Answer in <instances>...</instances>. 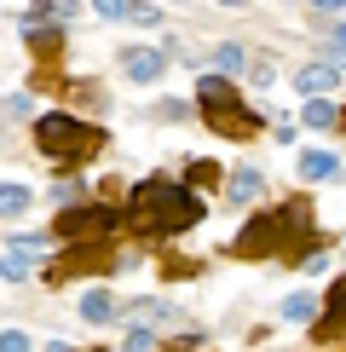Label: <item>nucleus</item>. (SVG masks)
Returning a JSON list of instances; mask_svg holds the SVG:
<instances>
[{"label":"nucleus","mask_w":346,"mask_h":352,"mask_svg":"<svg viewBox=\"0 0 346 352\" xmlns=\"http://www.w3.org/2000/svg\"><path fill=\"white\" fill-rule=\"evenodd\" d=\"M208 202L196 197L191 185H173V179H139L133 197H127V231L139 237H185V231L202 226Z\"/></svg>","instance_id":"f257e3e1"},{"label":"nucleus","mask_w":346,"mask_h":352,"mask_svg":"<svg viewBox=\"0 0 346 352\" xmlns=\"http://www.w3.org/2000/svg\"><path fill=\"white\" fill-rule=\"evenodd\" d=\"M300 231H312V202H306V197L283 202V208L254 214L249 226L231 237V254H237V260H271V254H288V243H295Z\"/></svg>","instance_id":"f03ea898"},{"label":"nucleus","mask_w":346,"mask_h":352,"mask_svg":"<svg viewBox=\"0 0 346 352\" xmlns=\"http://www.w3.org/2000/svg\"><path fill=\"white\" fill-rule=\"evenodd\" d=\"M196 104H202V122L214 127L220 139H254L260 133V116L242 104V87H237V76H202L196 81Z\"/></svg>","instance_id":"7ed1b4c3"},{"label":"nucleus","mask_w":346,"mask_h":352,"mask_svg":"<svg viewBox=\"0 0 346 352\" xmlns=\"http://www.w3.org/2000/svg\"><path fill=\"white\" fill-rule=\"evenodd\" d=\"M104 144V133H98L93 122H81V116H64V110H52V116H41L35 122V151L47 156V162H64V168H76L86 162V156Z\"/></svg>","instance_id":"20e7f679"},{"label":"nucleus","mask_w":346,"mask_h":352,"mask_svg":"<svg viewBox=\"0 0 346 352\" xmlns=\"http://www.w3.org/2000/svg\"><path fill=\"white\" fill-rule=\"evenodd\" d=\"M115 254H110V237H93V243H69L64 260H52V266H41L47 283H69V277H93V272H110Z\"/></svg>","instance_id":"39448f33"},{"label":"nucleus","mask_w":346,"mask_h":352,"mask_svg":"<svg viewBox=\"0 0 346 352\" xmlns=\"http://www.w3.org/2000/svg\"><path fill=\"white\" fill-rule=\"evenodd\" d=\"M115 226H122V214H115V208H98V202H86V208H64L52 231H58L64 243H93V237H110Z\"/></svg>","instance_id":"423d86ee"},{"label":"nucleus","mask_w":346,"mask_h":352,"mask_svg":"<svg viewBox=\"0 0 346 352\" xmlns=\"http://www.w3.org/2000/svg\"><path fill=\"white\" fill-rule=\"evenodd\" d=\"M23 47L35 58H64V23H47V18H23Z\"/></svg>","instance_id":"0eeeda50"},{"label":"nucleus","mask_w":346,"mask_h":352,"mask_svg":"<svg viewBox=\"0 0 346 352\" xmlns=\"http://www.w3.org/2000/svg\"><path fill=\"white\" fill-rule=\"evenodd\" d=\"M122 69H127L133 81H162L168 58H162V52H150V47H127V52H122Z\"/></svg>","instance_id":"6e6552de"},{"label":"nucleus","mask_w":346,"mask_h":352,"mask_svg":"<svg viewBox=\"0 0 346 352\" xmlns=\"http://www.w3.org/2000/svg\"><path fill=\"white\" fill-rule=\"evenodd\" d=\"M225 197H231V208H249V202H260V197H266V173H260V168H242V173H231Z\"/></svg>","instance_id":"1a4fd4ad"},{"label":"nucleus","mask_w":346,"mask_h":352,"mask_svg":"<svg viewBox=\"0 0 346 352\" xmlns=\"http://www.w3.org/2000/svg\"><path fill=\"white\" fill-rule=\"evenodd\" d=\"M295 87H300L306 98H317V93H335V87H341V64H306V69L295 76Z\"/></svg>","instance_id":"9d476101"},{"label":"nucleus","mask_w":346,"mask_h":352,"mask_svg":"<svg viewBox=\"0 0 346 352\" xmlns=\"http://www.w3.org/2000/svg\"><path fill=\"white\" fill-rule=\"evenodd\" d=\"M300 179H312V185L341 179V156L335 151H306V156H300Z\"/></svg>","instance_id":"9b49d317"},{"label":"nucleus","mask_w":346,"mask_h":352,"mask_svg":"<svg viewBox=\"0 0 346 352\" xmlns=\"http://www.w3.org/2000/svg\"><path fill=\"white\" fill-rule=\"evenodd\" d=\"M306 127H317V133H335V127H341V104H335L329 93L306 98Z\"/></svg>","instance_id":"f8f14e48"},{"label":"nucleus","mask_w":346,"mask_h":352,"mask_svg":"<svg viewBox=\"0 0 346 352\" xmlns=\"http://www.w3.org/2000/svg\"><path fill=\"white\" fill-rule=\"evenodd\" d=\"M81 318H86V324H115L110 289H86V295H81Z\"/></svg>","instance_id":"ddd939ff"},{"label":"nucleus","mask_w":346,"mask_h":352,"mask_svg":"<svg viewBox=\"0 0 346 352\" xmlns=\"http://www.w3.org/2000/svg\"><path fill=\"white\" fill-rule=\"evenodd\" d=\"M29 185H0V219H18V214H29Z\"/></svg>","instance_id":"4468645a"},{"label":"nucleus","mask_w":346,"mask_h":352,"mask_svg":"<svg viewBox=\"0 0 346 352\" xmlns=\"http://www.w3.org/2000/svg\"><path fill=\"white\" fill-rule=\"evenodd\" d=\"M29 18H47V23H69V18H76V0H29Z\"/></svg>","instance_id":"2eb2a0df"},{"label":"nucleus","mask_w":346,"mask_h":352,"mask_svg":"<svg viewBox=\"0 0 346 352\" xmlns=\"http://www.w3.org/2000/svg\"><path fill=\"white\" fill-rule=\"evenodd\" d=\"M220 179H225L220 162H191V168H185V185H191V190H214Z\"/></svg>","instance_id":"dca6fc26"},{"label":"nucleus","mask_w":346,"mask_h":352,"mask_svg":"<svg viewBox=\"0 0 346 352\" xmlns=\"http://www.w3.org/2000/svg\"><path fill=\"white\" fill-rule=\"evenodd\" d=\"M242 64H249V58H242V47H237V41L214 47V69H220V76H242Z\"/></svg>","instance_id":"f3484780"},{"label":"nucleus","mask_w":346,"mask_h":352,"mask_svg":"<svg viewBox=\"0 0 346 352\" xmlns=\"http://www.w3.org/2000/svg\"><path fill=\"white\" fill-rule=\"evenodd\" d=\"M317 318V300L312 295H288L283 300V324H312Z\"/></svg>","instance_id":"a211bd4d"},{"label":"nucleus","mask_w":346,"mask_h":352,"mask_svg":"<svg viewBox=\"0 0 346 352\" xmlns=\"http://www.w3.org/2000/svg\"><path fill=\"white\" fill-rule=\"evenodd\" d=\"M162 318H173L162 300H133L127 306V324H162Z\"/></svg>","instance_id":"6ab92c4d"},{"label":"nucleus","mask_w":346,"mask_h":352,"mask_svg":"<svg viewBox=\"0 0 346 352\" xmlns=\"http://www.w3.org/2000/svg\"><path fill=\"white\" fill-rule=\"evenodd\" d=\"M122 18L139 23V29H150V23H162V12H156L150 0H122Z\"/></svg>","instance_id":"aec40b11"},{"label":"nucleus","mask_w":346,"mask_h":352,"mask_svg":"<svg viewBox=\"0 0 346 352\" xmlns=\"http://www.w3.org/2000/svg\"><path fill=\"white\" fill-rule=\"evenodd\" d=\"M29 272H35V266H29V248H12V254L0 260V277H6V283H23Z\"/></svg>","instance_id":"412c9836"},{"label":"nucleus","mask_w":346,"mask_h":352,"mask_svg":"<svg viewBox=\"0 0 346 352\" xmlns=\"http://www.w3.org/2000/svg\"><path fill=\"white\" fill-rule=\"evenodd\" d=\"M122 352H156V335H150V324H133V329H127Z\"/></svg>","instance_id":"4be33fe9"},{"label":"nucleus","mask_w":346,"mask_h":352,"mask_svg":"<svg viewBox=\"0 0 346 352\" xmlns=\"http://www.w3.org/2000/svg\"><path fill=\"white\" fill-rule=\"evenodd\" d=\"M242 69H249V81H254V87H266V81H271V69H277V64H271V58H266V52H260V58H254V64H242Z\"/></svg>","instance_id":"5701e85b"},{"label":"nucleus","mask_w":346,"mask_h":352,"mask_svg":"<svg viewBox=\"0 0 346 352\" xmlns=\"http://www.w3.org/2000/svg\"><path fill=\"white\" fill-rule=\"evenodd\" d=\"M323 52H329V64H341V52H346V29H341V23L329 29V41H323Z\"/></svg>","instance_id":"b1692460"},{"label":"nucleus","mask_w":346,"mask_h":352,"mask_svg":"<svg viewBox=\"0 0 346 352\" xmlns=\"http://www.w3.org/2000/svg\"><path fill=\"white\" fill-rule=\"evenodd\" d=\"M0 352H29V335L23 329H0Z\"/></svg>","instance_id":"393cba45"},{"label":"nucleus","mask_w":346,"mask_h":352,"mask_svg":"<svg viewBox=\"0 0 346 352\" xmlns=\"http://www.w3.org/2000/svg\"><path fill=\"white\" fill-rule=\"evenodd\" d=\"M93 12L98 18H122V0H93Z\"/></svg>","instance_id":"a878e982"},{"label":"nucleus","mask_w":346,"mask_h":352,"mask_svg":"<svg viewBox=\"0 0 346 352\" xmlns=\"http://www.w3.org/2000/svg\"><path fill=\"white\" fill-rule=\"evenodd\" d=\"M312 6H317V12H341V0H312Z\"/></svg>","instance_id":"bb28decb"},{"label":"nucleus","mask_w":346,"mask_h":352,"mask_svg":"<svg viewBox=\"0 0 346 352\" xmlns=\"http://www.w3.org/2000/svg\"><path fill=\"white\" fill-rule=\"evenodd\" d=\"M220 6H231V12H242V6H249V0H220Z\"/></svg>","instance_id":"cd10ccee"},{"label":"nucleus","mask_w":346,"mask_h":352,"mask_svg":"<svg viewBox=\"0 0 346 352\" xmlns=\"http://www.w3.org/2000/svg\"><path fill=\"white\" fill-rule=\"evenodd\" d=\"M47 352H69V346H64V341H52V346H47Z\"/></svg>","instance_id":"c85d7f7f"},{"label":"nucleus","mask_w":346,"mask_h":352,"mask_svg":"<svg viewBox=\"0 0 346 352\" xmlns=\"http://www.w3.org/2000/svg\"><path fill=\"white\" fill-rule=\"evenodd\" d=\"M93 352H98V346H93Z\"/></svg>","instance_id":"c756f323"}]
</instances>
